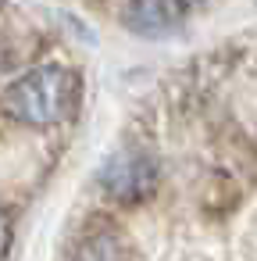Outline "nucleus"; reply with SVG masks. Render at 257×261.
Returning <instances> with one entry per match:
<instances>
[{"label": "nucleus", "instance_id": "obj_5", "mask_svg": "<svg viewBox=\"0 0 257 261\" xmlns=\"http://www.w3.org/2000/svg\"><path fill=\"white\" fill-rule=\"evenodd\" d=\"M11 240H15V225H11V215L0 207V261L8 257V250H11Z\"/></svg>", "mask_w": 257, "mask_h": 261}, {"label": "nucleus", "instance_id": "obj_3", "mask_svg": "<svg viewBox=\"0 0 257 261\" xmlns=\"http://www.w3.org/2000/svg\"><path fill=\"white\" fill-rule=\"evenodd\" d=\"M186 11H189V0H132L129 25L136 33H168L186 18Z\"/></svg>", "mask_w": 257, "mask_h": 261}, {"label": "nucleus", "instance_id": "obj_2", "mask_svg": "<svg viewBox=\"0 0 257 261\" xmlns=\"http://www.w3.org/2000/svg\"><path fill=\"white\" fill-rule=\"evenodd\" d=\"M154 182H157V165L143 150H118L100 168L104 193L115 197V200H125V204H136V200L150 197Z\"/></svg>", "mask_w": 257, "mask_h": 261}, {"label": "nucleus", "instance_id": "obj_1", "mask_svg": "<svg viewBox=\"0 0 257 261\" xmlns=\"http://www.w3.org/2000/svg\"><path fill=\"white\" fill-rule=\"evenodd\" d=\"M79 79L65 65H40L4 90V111L25 125H58L75 111Z\"/></svg>", "mask_w": 257, "mask_h": 261}, {"label": "nucleus", "instance_id": "obj_4", "mask_svg": "<svg viewBox=\"0 0 257 261\" xmlns=\"http://www.w3.org/2000/svg\"><path fill=\"white\" fill-rule=\"evenodd\" d=\"M72 261H125V247L115 232H97L79 243Z\"/></svg>", "mask_w": 257, "mask_h": 261}]
</instances>
